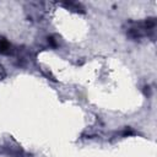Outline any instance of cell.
I'll use <instances>...</instances> for the list:
<instances>
[{
    "label": "cell",
    "mask_w": 157,
    "mask_h": 157,
    "mask_svg": "<svg viewBox=\"0 0 157 157\" xmlns=\"http://www.w3.org/2000/svg\"><path fill=\"white\" fill-rule=\"evenodd\" d=\"M11 50V45L6 39H0V53L1 54H9Z\"/></svg>",
    "instance_id": "1"
}]
</instances>
